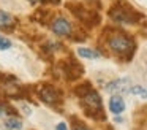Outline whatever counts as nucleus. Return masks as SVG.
Masks as SVG:
<instances>
[{
  "label": "nucleus",
  "instance_id": "obj_1",
  "mask_svg": "<svg viewBox=\"0 0 147 130\" xmlns=\"http://www.w3.org/2000/svg\"><path fill=\"white\" fill-rule=\"evenodd\" d=\"M109 48L117 54H127L133 49V41L125 35H114L109 40Z\"/></svg>",
  "mask_w": 147,
  "mask_h": 130
},
{
  "label": "nucleus",
  "instance_id": "obj_2",
  "mask_svg": "<svg viewBox=\"0 0 147 130\" xmlns=\"http://www.w3.org/2000/svg\"><path fill=\"white\" fill-rule=\"evenodd\" d=\"M82 105L89 111H100L101 110V98H100V95L96 94V92L89 91L87 94L82 95Z\"/></svg>",
  "mask_w": 147,
  "mask_h": 130
},
{
  "label": "nucleus",
  "instance_id": "obj_3",
  "mask_svg": "<svg viewBox=\"0 0 147 130\" xmlns=\"http://www.w3.org/2000/svg\"><path fill=\"white\" fill-rule=\"evenodd\" d=\"M52 30H54V33L60 35V37H67L71 32V24L65 18H57L52 22Z\"/></svg>",
  "mask_w": 147,
  "mask_h": 130
},
{
  "label": "nucleus",
  "instance_id": "obj_4",
  "mask_svg": "<svg viewBox=\"0 0 147 130\" xmlns=\"http://www.w3.org/2000/svg\"><path fill=\"white\" fill-rule=\"evenodd\" d=\"M128 79H115V81L109 82L108 86H106V91L108 92H112V94H120V92H128L130 91V87H128Z\"/></svg>",
  "mask_w": 147,
  "mask_h": 130
},
{
  "label": "nucleus",
  "instance_id": "obj_5",
  "mask_svg": "<svg viewBox=\"0 0 147 130\" xmlns=\"http://www.w3.org/2000/svg\"><path fill=\"white\" fill-rule=\"evenodd\" d=\"M109 110L112 111L114 114H120L123 113L125 110V101L120 95H112L111 100H109Z\"/></svg>",
  "mask_w": 147,
  "mask_h": 130
},
{
  "label": "nucleus",
  "instance_id": "obj_6",
  "mask_svg": "<svg viewBox=\"0 0 147 130\" xmlns=\"http://www.w3.org/2000/svg\"><path fill=\"white\" fill-rule=\"evenodd\" d=\"M41 97H43V100L45 101H48V103H54V101H57L59 100V92H55L52 87H46L45 91L41 92Z\"/></svg>",
  "mask_w": 147,
  "mask_h": 130
},
{
  "label": "nucleus",
  "instance_id": "obj_7",
  "mask_svg": "<svg viewBox=\"0 0 147 130\" xmlns=\"http://www.w3.org/2000/svg\"><path fill=\"white\" fill-rule=\"evenodd\" d=\"M14 24V18L7 11H2L0 10V27L2 29H8Z\"/></svg>",
  "mask_w": 147,
  "mask_h": 130
},
{
  "label": "nucleus",
  "instance_id": "obj_8",
  "mask_svg": "<svg viewBox=\"0 0 147 130\" xmlns=\"http://www.w3.org/2000/svg\"><path fill=\"white\" fill-rule=\"evenodd\" d=\"M78 54H79L81 57H84V59H98L100 57V54L96 52V51L89 49V48H79V49H78Z\"/></svg>",
  "mask_w": 147,
  "mask_h": 130
},
{
  "label": "nucleus",
  "instance_id": "obj_9",
  "mask_svg": "<svg viewBox=\"0 0 147 130\" xmlns=\"http://www.w3.org/2000/svg\"><path fill=\"white\" fill-rule=\"evenodd\" d=\"M133 95H138V97L141 98H147V89L142 87V86H133V87H130V91Z\"/></svg>",
  "mask_w": 147,
  "mask_h": 130
},
{
  "label": "nucleus",
  "instance_id": "obj_10",
  "mask_svg": "<svg viewBox=\"0 0 147 130\" xmlns=\"http://www.w3.org/2000/svg\"><path fill=\"white\" fill-rule=\"evenodd\" d=\"M5 125H7L8 129H11V130H19L21 127H22V124H21L18 119H8L7 122H5Z\"/></svg>",
  "mask_w": 147,
  "mask_h": 130
},
{
  "label": "nucleus",
  "instance_id": "obj_11",
  "mask_svg": "<svg viewBox=\"0 0 147 130\" xmlns=\"http://www.w3.org/2000/svg\"><path fill=\"white\" fill-rule=\"evenodd\" d=\"M10 48H11V41L8 40V38L0 35V51H7V49H10Z\"/></svg>",
  "mask_w": 147,
  "mask_h": 130
},
{
  "label": "nucleus",
  "instance_id": "obj_12",
  "mask_svg": "<svg viewBox=\"0 0 147 130\" xmlns=\"http://www.w3.org/2000/svg\"><path fill=\"white\" fill-rule=\"evenodd\" d=\"M55 130H68V127H67V124H65V122H60V124H57Z\"/></svg>",
  "mask_w": 147,
  "mask_h": 130
},
{
  "label": "nucleus",
  "instance_id": "obj_13",
  "mask_svg": "<svg viewBox=\"0 0 147 130\" xmlns=\"http://www.w3.org/2000/svg\"><path fill=\"white\" fill-rule=\"evenodd\" d=\"M73 130H89V129L84 125H76V127H73Z\"/></svg>",
  "mask_w": 147,
  "mask_h": 130
},
{
  "label": "nucleus",
  "instance_id": "obj_14",
  "mask_svg": "<svg viewBox=\"0 0 147 130\" xmlns=\"http://www.w3.org/2000/svg\"><path fill=\"white\" fill-rule=\"evenodd\" d=\"M32 3H40V2H43V0H30Z\"/></svg>",
  "mask_w": 147,
  "mask_h": 130
}]
</instances>
